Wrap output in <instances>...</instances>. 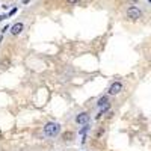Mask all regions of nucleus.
<instances>
[{
	"label": "nucleus",
	"mask_w": 151,
	"mask_h": 151,
	"mask_svg": "<svg viewBox=\"0 0 151 151\" xmlns=\"http://www.w3.org/2000/svg\"><path fill=\"white\" fill-rule=\"evenodd\" d=\"M44 134L47 137H56L59 133H60V124L59 122H55V121H50L44 125Z\"/></svg>",
	"instance_id": "nucleus-1"
},
{
	"label": "nucleus",
	"mask_w": 151,
	"mask_h": 151,
	"mask_svg": "<svg viewBox=\"0 0 151 151\" xmlns=\"http://www.w3.org/2000/svg\"><path fill=\"white\" fill-rule=\"evenodd\" d=\"M127 17H129L130 20L136 21V20L142 18V11L137 8V6H129V8H127Z\"/></svg>",
	"instance_id": "nucleus-2"
},
{
	"label": "nucleus",
	"mask_w": 151,
	"mask_h": 151,
	"mask_svg": "<svg viewBox=\"0 0 151 151\" xmlns=\"http://www.w3.org/2000/svg\"><path fill=\"white\" fill-rule=\"evenodd\" d=\"M122 91H124V85L116 80V82H113V83L109 86L107 94H109V95H118V94H121Z\"/></svg>",
	"instance_id": "nucleus-3"
},
{
	"label": "nucleus",
	"mask_w": 151,
	"mask_h": 151,
	"mask_svg": "<svg viewBox=\"0 0 151 151\" xmlns=\"http://www.w3.org/2000/svg\"><path fill=\"white\" fill-rule=\"evenodd\" d=\"M89 119H91V116H89V113H88V112H80V113H77V115H76V118H74L76 124H80V125L89 124Z\"/></svg>",
	"instance_id": "nucleus-4"
},
{
	"label": "nucleus",
	"mask_w": 151,
	"mask_h": 151,
	"mask_svg": "<svg viewBox=\"0 0 151 151\" xmlns=\"http://www.w3.org/2000/svg\"><path fill=\"white\" fill-rule=\"evenodd\" d=\"M23 29H24V24L23 23H17V24H14V26L11 27V33L14 36H17V35H20L23 32Z\"/></svg>",
	"instance_id": "nucleus-5"
},
{
	"label": "nucleus",
	"mask_w": 151,
	"mask_h": 151,
	"mask_svg": "<svg viewBox=\"0 0 151 151\" xmlns=\"http://www.w3.org/2000/svg\"><path fill=\"white\" fill-rule=\"evenodd\" d=\"M107 104H109V97H107V95L98 98V101H97V106H98V107H104V106H107Z\"/></svg>",
	"instance_id": "nucleus-6"
},
{
	"label": "nucleus",
	"mask_w": 151,
	"mask_h": 151,
	"mask_svg": "<svg viewBox=\"0 0 151 151\" xmlns=\"http://www.w3.org/2000/svg\"><path fill=\"white\" fill-rule=\"evenodd\" d=\"M74 133L73 132H65L64 134H62V141H64V142H71L73 139H74Z\"/></svg>",
	"instance_id": "nucleus-7"
},
{
	"label": "nucleus",
	"mask_w": 151,
	"mask_h": 151,
	"mask_svg": "<svg viewBox=\"0 0 151 151\" xmlns=\"http://www.w3.org/2000/svg\"><path fill=\"white\" fill-rule=\"evenodd\" d=\"M109 109H110V104H107V106H104V107H100V112L97 113V116H95V118H97V119H100V118H101V116L104 115V113H106Z\"/></svg>",
	"instance_id": "nucleus-8"
},
{
	"label": "nucleus",
	"mask_w": 151,
	"mask_h": 151,
	"mask_svg": "<svg viewBox=\"0 0 151 151\" xmlns=\"http://www.w3.org/2000/svg\"><path fill=\"white\" fill-rule=\"evenodd\" d=\"M88 130H91V127H89V124H86V125H83V127H82V129L79 130V133H80V134H85V133H86Z\"/></svg>",
	"instance_id": "nucleus-9"
},
{
	"label": "nucleus",
	"mask_w": 151,
	"mask_h": 151,
	"mask_svg": "<svg viewBox=\"0 0 151 151\" xmlns=\"http://www.w3.org/2000/svg\"><path fill=\"white\" fill-rule=\"evenodd\" d=\"M9 29H11V26H9V24H6V26L2 29V33H6V30H9Z\"/></svg>",
	"instance_id": "nucleus-10"
},
{
	"label": "nucleus",
	"mask_w": 151,
	"mask_h": 151,
	"mask_svg": "<svg viewBox=\"0 0 151 151\" xmlns=\"http://www.w3.org/2000/svg\"><path fill=\"white\" fill-rule=\"evenodd\" d=\"M67 2H68L70 5H74V3H77V2H79V0H67Z\"/></svg>",
	"instance_id": "nucleus-11"
},
{
	"label": "nucleus",
	"mask_w": 151,
	"mask_h": 151,
	"mask_svg": "<svg viewBox=\"0 0 151 151\" xmlns=\"http://www.w3.org/2000/svg\"><path fill=\"white\" fill-rule=\"evenodd\" d=\"M15 12H17V8H14V9H12V11L9 12V15H14V14H15Z\"/></svg>",
	"instance_id": "nucleus-12"
},
{
	"label": "nucleus",
	"mask_w": 151,
	"mask_h": 151,
	"mask_svg": "<svg viewBox=\"0 0 151 151\" xmlns=\"http://www.w3.org/2000/svg\"><path fill=\"white\" fill-rule=\"evenodd\" d=\"M3 18H6V17H5V15H0V21H2Z\"/></svg>",
	"instance_id": "nucleus-13"
}]
</instances>
